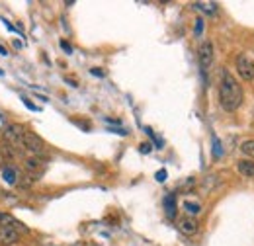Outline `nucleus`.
I'll use <instances>...</instances> for the list:
<instances>
[{
  "label": "nucleus",
  "mask_w": 254,
  "mask_h": 246,
  "mask_svg": "<svg viewBox=\"0 0 254 246\" xmlns=\"http://www.w3.org/2000/svg\"><path fill=\"white\" fill-rule=\"evenodd\" d=\"M219 102L225 112H235L243 104V88L237 82V78L229 72H221V82H219Z\"/></svg>",
  "instance_id": "1"
},
{
  "label": "nucleus",
  "mask_w": 254,
  "mask_h": 246,
  "mask_svg": "<svg viewBox=\"0 0 254 246\" xmlns=\"http://www.w3.org/2000/svg\"><path fill=\"white\" fill-rule=\"evenodd\" d=\"M24 149L29 153V157H35V158H45L47 157L45 143L31 131H25V135H24Z\"/></svg>",
  "instance_id": "2"
},
{
  "label": "nucleus",
  "mask_w": 254,
  "mask_h": 246,
  "mask_svg": "<svg viewBox=\"0 0 254 246\" xmlns=\"http://www.w3.org/2000/svg\"><path fill=\"white\" fill-rule=\"evenodd\" d=\"M24 135H25V129H24L20 123H12V125H8V127L4 129V139H6L10 145L18 147V149L24 147Z\"/></svg>",
  "instance_id": "3"
},
{
  "label": "nucleus",
  "mask_w": 254,
  "mask_h": 246,
  "mask_svg": "<svg viewBox=\"0 0 254 246\" xmlns=\"http://www.w3.org/2000/svg\"><path fill=\"white\" fill-rule=\"evenodd\" d=\"M237 70H239V76L247 82L254 80V61L249 55H239L237 57Z\"/></svg>",
  "instance_id": "4"
},
{
  "label": "nucleus",
  "mask_w": 254,
  "mask_h": 246,
  "mask_svg": "<svg viewBox=\"0 0 254 246\" xmlns=\"http://www.w3.org/2000/svg\"><path fill=\"white\" fill-rule=\"evenodd\" d=\"M198 61H200V67H202L203 72L211 67V63H213V45H211V41H203L200 45V49H198Z\"/></svg>",
  "instance_id": "5"
},
{
  "label": "nucleus",
  "mask_w": 254,
  "mask_h": 246,
  "mask_svg": "<svg viewBox=\"0 0 254 246\" xmlns=\"http://www.w3.org/2000/svg\"><path fill=\"white\" fill-rule=\"evenodd\" d=\"M0 229H12V231H16V233H27V227L24 225V223H20L16 217H12L10 213H4V211H0Z\"/></svg>",
  "instance_id": "6"
},
{
  "label": "nucleus",
  "mask_w": 254,
  "mask_h": 246,
  "mask_svg": "<svg viewBox=\"0 0 254 246\" xmlns=\"http://www.w3.org/2000/svg\"><path fill=\"white\" fill-rule=\"evenodd\" d=\"M178 231L184 233V235H188V237H192V235L198 233V221L194 217H182L178 221Z\"/></svg>",
  "instance_id": "7"
},
{
  "label": "nucleus",
  "mask_w": 254,
  "mask_h": 246,
  "mask_svg": "<svg viewBox=\"0 0 254 246\" xmlns=\"http://www.w3.org/2000/svg\"><path fill=\"white\" fill-rule=\"evenodd\" d=\"M25 170H27V174H33V176L39 178V174L43 172V160L35 158V157H27L25 158Z\"/></svg>",
  "instance_id": "8"
},
{
  "label": "nucleus",
  "mask_w": 254,
  "mask_h": 246,
  "mask_svg": "<svg viewBox=\"0 0 254 246\" xmlns=\"http://www.w3.org/2000/svg\"><path fill=\"white\" fill-rule=\"evenodd\" d=\"M20 241V233L12 229H0V245L2 246H14Z\"/></svg>",
  "instance_id": "9"
},
{
  "label": "nucleus",
  "mask_w": 254,
  "mask_h": 246,
  "mask_svg": "<svg viewBox=\"0 0 254 246\" xmlns=\"http://www.w3.org/2000/svg\"><path fill=\"white\" fill-rule=\"evenodd\" d=\"M237 168H239L241 176H245V178H254V160L243 158V160L237 162Z\"/></svg>",
  "instance_id": "10"
},
{
  "label": "nucleus",
  "mask_w": 254,
  "mask_h": 246,
  "mask_svg": "<svg viewBox=\"0 0 254 246\" xmlns=\"http://www.w3.org/2000/svg\"><path fill=\"white\" fill-rule=\"evenodd\" d=\"M2 180H4V184H8V186L18 184V172H16V168H14V166L2 168Z\"/></svg>",
  "instance_id": "11"
},
{
  "label": "nucleus",
  "mask_w": 254,
  "mask_h": 246,
  "mask_svg": "<svg viewBox=\"0 0 254 246\" xmlns=\"http://www.w3.org/2000/svg\"><path fill=\"white\" fill-rule=\"evenodd\" d=\"M164 209H166L168 219H174V215H176V198L172 194L164 198Z\"/></svg>",
  "instance_id": "12"
},
{
  "label": "nucleus",
  "mask_w": 254,
  "mask_h": 246,
  "mask_svg": "<svg viewBox=\"0 0 254 246\" xmlns=\"http://www.w3.org/2000/svg\"><path fill=\"white\" fill-rule=\"evenodd\" d=\"M184 211L188 213V217H196V215H200V213H202V205H200V203H196V201L186 200V201H184Z\"/></svg>",
  "instance_id": "13"
},
{
  "label": "nucleus",
  "mask_w": 254,
  "mask_h": 246,
  "mask_svg": "<svg viewBox=\"0 0 254 246\" xmlns=\"http://www.w3.org/2000/svg\"><path fill=\"white\" fill-rule=\"evenodd\" d=\"M194 8L200 10V12H203V14H209V16L217 12V4H213V2H196Z\"/></svg>",
  "instance_id": "14"
},
{
  "label": "nucleus",
  "mask_w": 254,
  "mask_h": 246,
  "mask_svg": "<svg viewBox=\"0 0 254 246\" xmlns=\"http://www.w3.org/2000/svg\"><path fill=\"white\" fill-rule=\"evenodd\" d=\"M241 151L247 155V157H251L254 158V139H249V141H243L241 143Z\"/></svg>",
  "instance_id": "15"
},
{
  "label": "nucleus",
  "mask_w": 254,
  "mask_h": 246,
  "mask_svg": "<svg viewBox=\"0 0 254 246\" xmlns=\"http://www.w3.org/2000/svg\"><path fill=\"white\" fill-rule=\"evenodd\" d=\"M213 157H221V145H219V139H213Z\"/></svg>",
  "instance_id": "16"
},
{
  "label": "nucleus",
  "mask_w": 254,
  "mask_h": 246,
  "mask_svg": "<svg viewBox=\"0 0 254 246\" xmlns=\"http://www.w3.org/2000/svg\"><path fill=\"white\" fill-rule=\"evenodd\" d=\"M202 31H203V20L198 18L196 20V35H202Z\"/></svg>",
  "instance_id": "17"
},
{
  "label": "nucleus",
  "mask_w": 254,
  "mask_h": 246,
  "mask_svg": "<svg viewBox=\"0 0 254 246\" xmlns=\"http://www.w3.org/2000/svg\"><path fill=\"white\" fill-rule=\"evenodd\" d=\"M166 176H168V174H166V170H164V168L156 172V180H158V182H164V180H166Z\"/></svg>",
  "instance_id": "18"
},
{
  "label": "nucleus",
  "mask_w": 254,
  "mask_h": 246,
  "mask_svg": "<svg viewBox=\"0 0 254 246\" xmlns=\"http://www.w3.org/2000/svg\"><path fill=\"white\" fill-rule=\"evenodd\" d=\"M22 102H24V104H25V108H27V110H31V112H37V106H33V104H31V102H29V100H27V98H24V100H22Z\"/></svg>",
  "instance_id": "19"
},
{
  "label": "nucleus",
  "mask_w": 254,
  "mask_h": 246,
  "mask_svg": "<svg viewBox=\"0 0 254 246\" xmlns=\"http://www.w3.org/2000/svg\"><path fill=\"white\" fill-rule=\"evenodd\" d=\"M61 47H63V51H65V53H73V47H71L67 41H61Z\"/></svg>",
  "instance_id": "20"
},
{
  "label": "nucleus",
  "mask_w": 254,
  "mask_h": 246,
  "mask_svg": "<svg viewBox=\"0 0 254 246\" xmlns=\"http://www.w3.org/2000/svg\"><path fill=\"white\" fill-rule=\"evenodd\" d=\"M151 149H152V147H151L149 143H143V145H141V153H143V155H147V153H151Z\"/></svg>",
  "instance_id": "21"
},
{
  "label": "nucleus",
  "mask_w": 254,
  "mask_h": 246,
  "mask_svg": "<svg viewBox=\"0 0 254 246\" xmlns=\"http://www.w3.org/2000/svg\"><path fill=\"white\" fill-rule=\"evenodd\" d=\"M90 72H92L94 76H104V72H102V68H92Z\"/></svg>",
  "instance_id": "22"
},
{
  "label": "nucleus",
  "mask_w": 254,
  "mask_h": 246,
  "mask_svg": "<svg viewBox=\"0 0 254 246\" xmlns=\"http://www.w3.org/2000/svg\"><path fill=\"white\" fill-rule=\"evenodd\" d=\"M0 55H2V57H8V51H6L4 45H0Z\"/></svg>",
  "instance_id": "23"
},
{
  "label": "nucleus",
  "mask_w": 254,
  "mask_h": 246,
  "mask_svg": "<svg viewBox=\"0 0 254 246\" xmlns=\"http://www.w3.org/2000/svg\"><path fill=\"white\" fill-rule=\"evenodd\" d=\"M0 74H4V70H2V68H0Z\"/></svg>",
  "instance_id": "24"
}]
</instances>
